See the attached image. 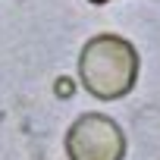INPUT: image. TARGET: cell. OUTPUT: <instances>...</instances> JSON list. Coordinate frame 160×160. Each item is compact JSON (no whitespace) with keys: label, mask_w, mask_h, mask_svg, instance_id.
I'll return each instance as SVG.
<instances>
[{"label":"cell","mask_w":160,"mask_h":160,"mask_svg":"<svg viewBox=\"0 0 160 160\" xmlns=\"http://www.w3.org/2000/svg\"><path fill=\"white\" fill-rule=\"evenodd\" d=\"M138 50L122 35H94L78 53V82L98 101H119L138 82Z\"/></svg>","instance_id":"1"},{"label":"cell","mask_w":160,"mask_h":160,"mask_svg":"<svg viewBox=\"0 0 160 160\" xmlns=\"http://www.w3.org/2000/svg\"><path fill=\"white\" fill-rule=\"evenodd\" d=\"M88 3H98V7H101V3H110V0H88Z\"/></svg>","instance_id":"3"},{"label":"cell","mask_w":160,"mask_h":160,"mask_svg":"<svg viewBox=\"0 0 160 160\" xmlns=\"http://www.w3.org/2000/svg\"><path fill=\"white\" fill-rule=\"evenodd\" d=\"M63 148L69 160H122L126 132L107 113H82L66 129Z\"/></svg>","instance_id":"2"}]
</instances>
